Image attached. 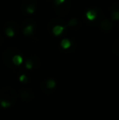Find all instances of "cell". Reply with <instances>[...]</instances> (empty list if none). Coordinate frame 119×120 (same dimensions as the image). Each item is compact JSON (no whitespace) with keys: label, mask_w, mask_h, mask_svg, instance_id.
<instances>
[{"label":"cell","mask_w":119,"mask_h":120,"mask_svg":"<svg viewBox=\"0 0 119 120\" xmlns=\"http://www.w3.org/2000/svg\"><path fill=\"white\" fill-rule=\"evenodd\" d=\"M112 18L114 20L119 19V11H113L112 12Z\"/></svg>","instance_id":"cell-9"},{"label":"cell","mask_w":119,"mask_h":120,"mask_svg":"<svg viewBox=\"0 0 119 120\" xmlns=\"http://www.w3.org/2000/svg\"><path fill=\"white\" fill-rule=\"evenodd\" d=\"M63 30H64L63 26H60V25H56V26L53 28V33H54L55 34H60Z\"/></svg>","instance_id":"cell-5"},{"label":"cell","mask_w":119,"mask_h":120,"mask_svg":"<svg viewBox=\"0 0 119 120\" xmlns=\"http://www.w3.org/2000/svg\"><path fill=\"white\" fill-rule=\"evenodd\" d=\"M65 0H55V3H56V5H60L62 2H64Z\"/></svg>","instance_id":"cell-11"},{"label":"cell","mask_w":119,"mask_h":120,"mask_svg":"<svg viewBox=\"0 0 119 120\" xmlns=\"http://www.w3.org/2000/svg\"><path fill=\"white\" fill-rule=\"evenodd\" d=\"M69 45H70V42L69 41L68 39H64V40H62V42H61V46L63 47V48H67L68 47H69Z\"/></svg>","instance_id":"cell-8"},{"label":"cell","mask_w":119,"mask_h":120,"mask_svg":"<svg viewBox=\"0 0 119 120\" xmlns=\"http://www.w3.org/2000/svg\"><path fill=\"white\" fill-rule=\"evenodd\" d=\"M32 31H33V26H32V25H27V26L24 29L25 34H29Z\"/></svg>","instance_id":"cell-6"},{"label":"cell","mask_w":119,"mask_h":120,"mask_svg":"<svg viewBox=\"0 0 119 120\" xmlns=\"http://www.w3.org/2000/svg\"><path fill=\"white\" fill-rule=\"evenodd\" d=\"M12 61H13V63L16 64V65H19V64H21V61H22V58H21V56L15 55L12 58Z\"/></svg>","instance_id":"cell-4"},{"label":"cell","mask_w":119,"mask_h":120,"mask_svg":"<svg viewBox=\"0 0 119 120\" xmlns=\"http://www.w3.org/2000/svg\"><path fill=\"white\" fill-rule=\"evenodd\" d=\"M77 22H78V21H77V20L75 19V18H73V19H71L69 21V25H71V26H73V25H75L77 24Z\"/></svg>","instance_id":"cell-10"},{"label":"cell","mask_w":119,"mask_h":120,"mask_svg":"<svg viewBox=\"0 0 119 120\" xmlns=\"http://www.w3.org/2000/svg\"><path fill=\"white\" fill-rule=\"evenodd\" d=\"M16 98V92L11 87H3L0 90V104L3 107H8Z\"/></svg>","instance_id":"cell-1"},{"label":"cell","mask_w":119,"mask_h":120,"mask_svg":"<svg viewBox=\"0 0 119 120\" xmlns=\"http://www.w3.org/2000/svg\"><path fill=\"white\" fill-rule=\"evenodd\" d=\"M100 26L105 30H110L113 27V22L108 19H105L100 24Z\"/></svg>","instance_id":"cell-2"},{"label":"cell","mask_w":119,"mask_h":120,"mask_svg":"<svg viewBox=\"0 0 119 120\" xmlns=\"http://www.w3.org/2000/svg\"><path fill=\"white\" fill-rule=\"evenodd\" d=\"M6 34L8 35V36H13L14 35V30L11 27H8V28L6 29Z\"/></svg>","instance_id":"cell-7"},{"label":"cell","mask_w":119,"mask_h":120,"mask_svg":"<svg viewBox=\"0 0 119 120\" xmlns=\"http://www.w3.org/2000/svg\"><path fill=\"white\" fill-rule=\"evenodd\" d=\"M95 16H96V12L95 11L90 10V11H88L87 12V17L89 20H94L95 18Z\"/></svg>","instance_id":"cell-3"}]
</instances>
